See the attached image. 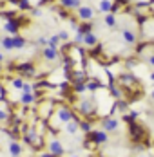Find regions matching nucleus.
I'll list each match as a JSON object with an SVG mask.
<instances>
[{
	"instance_id": "ddd939ff",
	"label": "nucleus",
	"mask_w": 154,
	"mask_h": 157,
	"mask_svg": "<svg viewBox=\"0 0 154 157\" xmlns=\"http://www.w3.org/2000/svg\"><path fill=\"white\" fill-rule=\"evenodd\" d=\"M4 31L7 33V34H11V36L18 34V31H20V24H18V20H16V18H13V20H6V24H4Z\"/></svg>"
},
{
	"instance_id": "f3484780",
	"label": "nucleus",
	"mask_w": 154,
	"mask_h": 157,
	"mask_svg": "<svg viewBox=\"0 0 154 157\" xmlns=\"http://www.w3.org/2000/svg\"><path fill=\"white\" fill-rule=\"evenodd\" d=\"M7 148H9V155H11V157H20V155H22V152H24L22 144H20L18 141H15V139L9 143V146H7Z\"/></svg>"
},
{
	"instance_id": "20e7f679",
	"label": "nucleus",
	"mask_w": 154,
	"mask_h": 157,
	"mask_svg": "<svg viewBox=\"0 0 154 157\" xmlns=\"http://www.w3.org/2000/svg\"><path fill=\"white\" fill-rule=\"evenodd\" d=\"M100 125H102V128H103L105 132L112 134V132H118V128H120V119H118V117H112V116H105V117L100 119Z\"/></svg>"
},
{
	"instance_id": "e433bc0d",
	"label": "nucleus",
	"mask_w": 154,
	"mask_h": 157,
	"mask_svg": "<svg viewBox=\"0 0 154 157\" xmlns=\"http://www.w3.org/2000/svg\"><path fill=\"white\" fill-rule=\"evenodd\" d=\"M36 45H42V47L49 45V38H46V36H40V38L36 40Z\"/></svg>"
},
{
	"instance_id": "5701e85b",
	"label": "nucleus",
	"mask_w": 154,
	"mask_h": 157,
	"mask_svg": "<svg viewBox=\"0 0 154 157\" xmlns=\"http://www.w3.org/2000/svg\"><path fill=\"white\" fill-rule=\"evenodd\" d=\"M103 24H105L107 27H111V29H112V27H116V25H118L116 15H114V13H107V15L103 16Z\"/></svg>"
},
{
	"instance_id": "2eb2a0df",
	"label": "nucleus",
	"mask_w": 154,
	"mask_h": 157,
	"mask_svg": "<svg viewBox=\"0 0 154 157\" xmlns=\"http://www.w3.org/2000/svg\"><path fill=\"white\" fill-rule=\"evenodd\" d=\"M36 99H38V96L34 94V92H22V94H20V103H22L24 107L33 105Z\"/></svg>"
},
{
	"instance_id": "f704fd0d",
	"label": "nucleus",
	"mask_w": 154,
	"mask_h": 157,
	"mask_svg": "<svg viewBox=\"0 0 154 157\" xmlns=\"http://www.w3.org/2000/svg\"><path fill=\"white\" fill-rule=\"evenodd\" d=\"M83 36H85V34H83V33L76 31V34H75V44H76V45H80V44H82V45H83Z\"/></svg>"
},
{
	"instance_id": "4be33fe9",
	"label": "nucleus",
	"mask_w": 154,
	"mask_h": 157,
	"mask_svg": "<svg viewBox=\"0 0 154 157\" xmlns=\"http://www.w3.org/2000/svg\"><path fill=\"white\" fill-rule=\"evenodd\" d=\"M13 42H15L16 51H24V47L27 45V40H26L24 36H20V34H15V36H13Z\"/></svg>"
},
{
	"instance_id": "b1692460",
	"label": "nucleus",
	"mask_w": 154,
	"mask_h": 157,
	"mask_svg": "<svg viewBox=\"0 0 154 157\" xmlns=\"http://www.w3.org/2000/svg\"><path fill=\"white\" fill-rule=\"evenodd\" d=\"M102 87H103V85H102L96 78H89L87 79V90H89V92H96V90L102 89Z\"/></svg>"
},
{
	"instance_id": "79ce46f5",
	"label": "nucleus",
	"mask_w": 154,
	"mask_h": 157,
	"mask_svg": "<svg viewBox=\"0 0 154 157\" xmlns=\"http://www.w3.org/2000/svg\"><path fill=\"white\" fill-rule=\"evenodd\" d=\"M147 63H149V65H151V67L154 69V54H151V56H147Z\"/></svg>"
},
{
	"instance_id": "4c0bfd02",
	"label": "nucleus",
	"mask_w": 154,
	"mask_h": 157,
	"mask_svg": "<svg viewBox=\"0 0 154 157\" xmlns=\"http://www.w3.org/2000/svg\"><path fill=\"white\" fill-rule=\"evenodd\" d=\"M6 121H9V114L0 109V123H6Z\"/></svg>"
},
{
	"instance_id": "6ab92c4d",
	"label": "nucleus",
	"mask_w": 154,
	"mask_h": 157,
	"mask_svg": "<svg viewBox=\"0 0 154 157\" xmlns=\"http://www.w3.org/2000/svg\"><path fill=\"white\" fill-rule=\"evenodd\" d=\"M112 7H114L112 0H100V2H98V11H100V13H103V15L112 13Z\"/></svg>"
},
{
	"instance_id": "9b49d317",
	"label": "nucleus",
	"mask_w": 154,
	"mask_h": 157,
	"mask_svg": "<svg viewBox=\"0 0 154 157\" xmlns=\"http://www.w3.org/2000/svg\"><path fill=\"white\" fill-rule=\"evenodd\" d=\"M122 40L125 42V45H136L138 44V34L132 29L125 27V29H122Z\"/></svg>"
},
{
	"instance_id": "37998d69",
	"label": "nucleus",
	"mask_w": 154,
	"mask_h": 157,
	"mask_svg": "<svg viewBox=\"0 0 154 157\" xmlns=\"http://www.w3.org/2000/svg\"><path fill=\"white\" fill-rule=\"evenodd\" d=\"M38 157H55V155H53V154H51V152L47 150L46 154H40V155H38Z\"/></svg>"
},
{
	"instance_id": "ea45409f",
	"label": "nucleus",
	"mask_w": 154,
	"mask_h": 157,
	"mask_svg": "<svg viewBox=\"0 0 154 157\" xmlns=\"http://www.w3.org/2000/svg\"><path fill=\"white\" fill-rule=\"evenodd\" d=\"M69 24H71V29H73L75 33H76L78 29H80V25H78V22L75 20V18H71V20H69Z\"/></svg>"
},
{
	"instance_id": "a211bd4d",
	"label": "nucleus",
	"mask_w": 154,
	"mask_h": 157,
	"mask_svg": "<svg viewBox=\"0 0 154 157\" xmlns=\"http://www.w3.org/2000/svg\"><path fill=\"white\" fill-rule=\"evenodd\" d=\"M58 4H60V7L71 11V9H78L82 6V0H58Z\"/></svg>"
},
{
	"instance_id": "bb28decb",
	"label": "nucleus",
	"mask_w": 154,
	"mask_h": 157,
	"mask_svg": "<svg viewBox=\"0 0 154 157\" xmlns=\"http://www.w3.org/2000/svg\"><path fill=\"white\" fill-rule=\"evenodd\" d=\"M73 92L75 94H85L87 92V83H73Z\"/></svg>"
},
{
	"instance_id": "49530a36",
	"label": "nucleus",
	"mask_w": 154,
	"mask_h": 157,
	"mask_svg": "<svg viewBox=\"0 0 154 157\" xmlns=\"http://www.w3.org/2000/svg\"><path fill=\"white\" fill-rule=\"evenodd\" d=\"M151 79H152V81H154V71H152V74H151Z\"/></svg>"
},
{
	"instance_id": "2f4dec72",
	"label": "nucleus",
	"mask_w": 154,
	"mask_h": 157,
	"mask_svg": "<svg viewBox=\"0 0 154 157\" xmlns=\"http://www.w3.org/2000/svg\"><path fill=\"white\" fill-rule=\"evenodd\" d=\"M78 31L83 33V34H85V33H89V31H92V24H91V22H82V24H80V29H78Z\"/></svg>"
},
{
	"instance_id": "8fccbe9b",
	"label": "nucleus",
	"mask_w": 154,
	"mask_h": 157,
	"mask_svg": "<svg viewBox=\"0 0 154 157\" xmlns=\"http://www.w3.org/2000/svg\"><path fill=\"white\" fill-rule=\"evenodd\" d=\"M71 157H80V155H71Z\"/></svg>"
},
{
	"instance_id": "72a5a7b5",
	"label": "nucleus",
	"mask_w": 154,
	"mask_h": 157,
	"mask_svg": "<svg viewBox=\"0 0 154 157\" xmlns=\"http://www.w3.org/2000/svg\"><path fill=\"white\" fill-rule=\"evenodd\" d=\"M20 92H34V85L29 83V81H24V87H22Z\"/></svg>"
},
{
	"instance_id": "de8ad7c7",
	"label": "nucleus",
	"mask_w": 154,
	"mask_h": 157,
	"mask_svg": "<svg viewBox=\"0 0 154 157\" xmlns=\"http://www.w3.org/2000/svg\"><path fill=\"white\" fill-rule=\"evenodd\" d=\"M0 72H2V63H0Z\"/></svg>"
},
{
	"instance_id": "0eeeda50",
	"label": "nucleus",
	"mask_w": 154,
	"mask_h": 157,
	"mask_svg": "<svg viewBox=\"0 0 154 157\" xmlns=\"http://www.w3.org/2000/svg\"><path fill=\"white\" fill-rule=\"evenodd\" d=\"M87 137H89V141L92 143V144H105V143L109 141V132H105L103 128L102 130H92V132H89L87 134Z\"/></svg>"
},
{
	"instance_id": "6e6552de",
	"label": "nucleus",
	"mask_w": 154,
	"mask_h": 157,
	"mask_svg": "<svg viewBox=\"0 0 154 157\" xmlns=\"http://www.w3.org/2000/svg\"><path fill=\"white\" fill-rule=\"evenodd\" d=\"M16 71L20 72L22 78H36V69L31 62H24V63H18L15 67Z\"/></svg>"
},
{
	"instance_id": "7c9ffc66",
	"label": "nucleus",
	"mask_w": 154,
	"mask_h": 157,
	"mask_svg": "<svg viewBox=\"0 0 154 157\" xmlns=\"http://www.w3.org/2000/svg\"><path fill=\"white\" fill-rule=\"evenodd\" d=\"M138 116H140V114L136 112V110H129V112H127V114L123 116V119H125V121H129V123H134Z\"/></svg>"
},
{
	"instance_id": "a19ab883",
	"label": "nucleus",
	"mask_w": 154,
	"mask_h": 157,
	"mask_svg": "<svg viewBox=\"0 0 154 157\" xmlns=\"http://www.w3.org/2000/svg\"><path fill=\"white\" fill-rule=\"evenodd\" d=\"M136 67V62L134 60H127V69H134Z\"/></svg>"
},
{
	"instance_id": "f8f14e48",
	"label": "nucleus",
	"mask_w": 154,
	"mask_h": 157,
	"mask_svg": "<svg viewBox=\"0 0 154 157\" xmlns=\"http://www.w3.org/2000/svg\"><path fill=\"white\" fill-rule=\"evenodd\" d=\"M63 132L67 136H76L78 132H80V117L75 116V119H71L67 125H63Z\"/></svg>"
},
{
	"instance_id": "aec40b11",
	"label": "nucleus",
	"mask_w": 154,
	"mask_h": 157,
	"mask_svg": "<svg viewBox=\"0 0 154 157\" xmlns=\"http://www.w3.org/2000/svg\"><path fill=\"white\" fill-rule=\"evenodd\" d=\"M109 92H111V96L114 98V99H122L123 98V90H122V85L118 83V85H114V81L109 85Z\"/></svg>"
},
{
	"instance_id": "412c9836",
	"label": "nucleus",
	"mask_w": 154,
	"mask_h": 157,
	"mask_svg": "<svg viewBox=\"0 0 154 157\" xmlns=\"http://www.w3.org/2000/svg\"><path fill=\"white\" fill-rule=\"evenodd\" d=\"M0 44H2V47H4V51H7V52L15 51V42H13V36H11V34L4 36V38L0 40Z\"/></svg>"
},
{
	"instance_id": "423d86ee",
	"label": "nucleus",
	"mask_w": 154,
	"mask_h": 157,
	"mask_svg": "<svg viewBox=\"0 0 154 157\" xmlns=\"http://www.w3.org/2000/svg\"><path fill=\"white\" fill-rule=\"evenodd\" d=\"M76 16L80 22H92L94 20V9L89 4H82L76 9Z\"/></svg>"
},
{
	"instance_id": "473e14b6",
	"label": "nucleus",
	"mask_w": 154,
	"mask_h": 157,
	"mask_svg": "<svg viewBox=\"0 0 154 157\" xmlns=\"http://www.w3.org/2000/svg\"><path fill=\"white\" fill-rule=\"evenodd\" d=\"M60 36H58V33L56 34H53V36H49V45H53V47H58V44H60Z\"/></svg>"
},
{
	"instance_id": "cd10ccee",
	"label": "nucleus",
	"mask_w": 154,
	"mask_h": 157,
	"mask_svg": "<svg viewBox=\"0 0 154 157\" xmlns=\"http://www.w3.org/2000/svg\"><path fill=\"white\" fill-rule=\"evenodd\" d=\"M16 7L22 9V11H31L33 9V4H31L29 0H18L16 2Z\"/></svg>"
},
{
	"instance_id": "393cba45",
	"label": "nucleus",
	"mask_w": 154,
	"mask_h": 157,
	"mask_svg": "<svg viewBox=\"0 0 154 157\" xmlns=\"http://www.w3.org/2000/svg\"><path fill=\"white\" fill-rule=\"evenodd\" d=\"M80 132H83V134L92 132V121H89V119H80Z\"/></svg>"
},
{
	"instance_id": "39448f33",
	"label": "nucleus",
	"mask_w": 154,
	"mask_h": 157,
	"mask_svg": "<svg viewBox=\"0 0 154 157\" xmlns=\"http://www.w3.org/2000/svg\"><path fill=\"white\" fill-rule=\"evenodd\" d=\"M55 103L53 101H44V103H40L38 105V110H36V114H38V117L42 119V121H47L51 116H53V112H55Z\"/></svg>"
},
{
	"instance_id": "9d476101",
	"label": "nucleus",
	"mask_w": 154,
	"mask_h": 157,
	"mask_svg": "<svg viewBox=\"0 0 154 157\" xmlns=\"http://www.w3.org/2000/svg\"><path fill=\"white\" fill-rule=\"evenodd\" d=\"M47 150H49L55 157H62L65 154V148H63V144H62L58 139H51V141L47 143Z\"/></svg>"
},
{
	"instance_id": "c03bdc74",
	"label": "nucleus",
	"mask_w": 154,
	"mask_h": 157,
	"mask_svg": "<svg viewBox=\"0 0 154 157\" xmlns=\"http://www.w3.org/2000/svg\"><path fill=\"white\" fill-rule=\"evenodd\" d=\"M151 99H152V101H154V89H152V90H151Z\"/></svg>"
},
{
	"instance_id": "c9c22d12",
	"label": "nucleus",
	"mask_w": 154,
	"mask_h": 157,
	"mask_svg": "<svg viewBox=\"0 0 154 157\" xmlns=\"http://www.w3.org/2000/svg\"><path fill=\"white\" fill-rule=\"evenodd\" d=\"M58 36H60V40H62V42H69V38H71L69 31H60V33H58Z\"/></svg>"
},
{
	"instance_id": "58836bf2",
	"label": "nucleus",
	"mask_w": 154,
	"mask_h": 157,
	"mask_svg": "<svg viewBox=\"0 0 154 157\" xmlns=\"http://www.w3.org/2000/svg\"><path fill=\"white\" fill-rule=\"evenodd\" d=\"M31 15H33V18H40V16H42V9L33 7V9H31Z\"/></svg>"
},
{
	"instance_id": "f257e3e1",
	"label": "nucleus",
	"mask_w": 154,
	"mask_h": 157,
	"mask_svg": "<svg viewBox=\"0 0 154 157\" xmlns=\"http://www.w3.org/2000/svg\"><path fill=\"white\" fill-rule=\"evenodd\" d=\"M75 112L71 107H65V105H60L58 109H55L53 112V116L47 119L46 123H49V130H53V134L55 132H58L60 128H63V125H67L71 119H75Z\"/></svg>"
},
{
	"instance_id": "a878e982",
	"label": "nucleus",
	"mask_w": 154,
	"mask_h": 157,
	"mask_svg": "<svg viewBox=\"0 0 154 157\" xmlns=\"http://www.w3.org/2000/svg\"><path fill=\"white\" fill-rule=\"evenodd\" d=\"M114 110H120V112H129V103L125 101V99H116V103H114Z\"/></svg>"
},
{
	"instance_id": "c756f323",
	"label": "nucleus",
	"mask_w": 154,
	"mask_h": 157,
	"mask_svg": "<svg viewBox=\"0 0 154 157\" xmlns=\"http://www.w3.org/2000/svg\"><path fill=\"white\" fill-rule=\"evenodd\" d=\"M141 132H143V130H141L136 123H132V125H131V136H132L134 139H140V137H141Z\"/></svg>"
},
{
	"instance_id": "dca6fc26",
	"label": "nucleus",
	"mask_w": 154,
	"mask_h": 157,
	"mask_svg": "<svg viewBox=\"0 0 154 157\" xmlns=\"http://www.w3.org/2000/svg\"><path fill=\"white\" fill-rule=\"evenodd\" d=\"M83 45L85 47H96L98 45V34L96 33H85V36H83Z\"/></svg>"
},
{
	"instance_id": "4468645a",
	"label": "nucleus",
	"mask_w": 154,
	"mask_h": 157,
	"mask_svg": "<svg viewBox=\"0 0 154 157\" xmlns=\"http://www.w3.org/2000/svg\"><path fill=\"white\" fill-rule=\"evenodd\" d=\"M118 83H120L122 87H132V85L136 83V76L131 74V72H123V74L118 76Z\"/></svg>"
},
{
	"instance_id": "1a4fd4ad",
	"label": "nucleus",
	"mask_w": 154,
	"mask_h": 157,
	"mask_svg": "<svg viewBox=\"0 0 154 157\" xmlns=\"http://www.w3.org/2000/svg\"><path fill=\"white\" fill-rule=\"evenodd\" d=\"M42 58H44L46 62H56V60L60 58V51H58V47L46 45V47L42 49Z\"/></svg>"
},
{
	"instance_id": "3c124183",
	"label": "nucleus",
	"mask_w": 154,
	"mask_h": 157,
	"mask_svg": "<svg viewBox=\"0 0 154 157\" xmlns=\"http://www.w3.org/2000/svg\"><path fill=\"white\" fill-rule=\"evenodd\" d=\"M152 148H154V141H152Z\"/></svg>"
},
{
	"instance_id": "c85d7f7f",
	"label": "nucleus",
	"mask_w": 154,
	"mask_h": 157,
	"mask_svg": "<svg viewBox=\"0 0 154 157\" xmlns=\"http://www.w3.org/2000/svg\"><path fill=\"white\" fill-rule=\"evenodd\" d=\"M24 81H26V79L22 78V76H18V78H13V79H11V85H13V89H15V90H22V87H24Z\"/></svg>"
},
{
	"instance_id": "7ed1b4c3",
	"label": "nucleus",
	"mask_w": 154,
	"mask_h": 157,
	"mask_svg": "<svg viewBox=\"0 0 154 157\" xmlns=\"http://www.w3.org/2000/svg\"><path fill=\"white\" fill-rule=\"evenodd\" d=\"M76 110L82 116L89 117V116H92L96 112V101L94 99H89V98H82V99L76 101Z\"/></svg>"
},
{
	"instance_id": "f03ea898",
	"label": "nucleus",
	"mask_w": 154,
	"mask_h": 157,
	"mask_svg": "<svg viewBox=\"0 0 154 157\" xmlns=\"http://www.w3.org/2000/svg\"><path fill=\"white\" fill-rule=\"evenodd\" d=\"M22 137H24V143L26 144H31L33 146V150H42V146H44V134H40L36 130V126H29L22 134Z\"/></svg>"
},
{
	"instance_id": "a18cd8bd",
	"label": "nucleus",
	"mask_w": 154,
	"mask_h": 157,
	"mask_svg": "<svg viewBox=\"0 0 154 157\" xmlns=\"http://www.w3.org/2000/svg\"><path fill=\"white\" fill-rule=\"evenodd\" d=\"M4 62V54H2V52H0V63Z\"/></svg>"
},
{
	"instance_id": "09e8293b",
	"label": "nucleus",
	"mask_w": 154,
	"mask_h": 157,
	"mask_svg": "<svg viewBox=\"0 0 154 157\" xmlns=\"http://www.w3.org/2000/svg\"><path fill=\"white\" fill-rule=\"evenodd\" d=\"M140 157H149V155H140Z\"/></svg>"
}]
</instances>
